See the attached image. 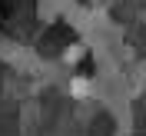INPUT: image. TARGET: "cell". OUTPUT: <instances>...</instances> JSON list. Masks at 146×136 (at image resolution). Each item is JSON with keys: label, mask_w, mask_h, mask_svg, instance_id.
Here are the masks:
<instances>
[{"label": "cell", "mask_w": 146, "mask_h": 136, "mask_svg": "<svg viewBox=\"0 0 146 136\" xmlns=\"http://www.w3.org/2000/svg\"><path fill=\"white\" fill-rule=\"evenodd\" d=\"M90 90H93L90 80H83V76H73V80H70V93H73V96H86Z\"/></svg>", "instance_id": "obj_1"}, {"label": "cell", "mask_w": 146, "mask_h": 136, "mask_svg": "<svg viewBox=\"0 0 146 136\" xmlns=\"http://www.w3.org/2000/svg\"><path fill=\"white\" fill-rule=\"evenodd\" d=\"M143 23H146V10H143Z\"/></svg>", "instance_id": "obj_2"}]
</instances>
